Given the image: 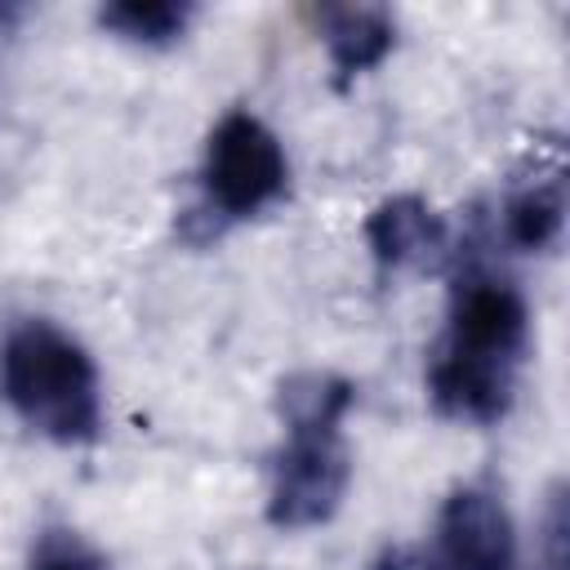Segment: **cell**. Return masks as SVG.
Instances as JSON below:
<instances>
[{
  "label": "cell",
  "mask_w": 570,
  "mask_h": 570,
  "mask_svg": "<svg viewBox=\"0 0 570 570\" xmlns=\"http://www.w3.org/2000/svg\"><path fill=\"white\" fill-rule=\"evenodd\" d=\"M370 570H423V557L410 548H383Z\"/></svg>",
  "instance_id": "obj_13"
},
{
  "label": "cell",
  "mask_w": 570,
  "mask_h": 570,
  "mask_svg": "<svg viewBox=\"0 0 570 570\" xmlns=\"http://www.w3.org/2000/svg\"><path fill=\"white\" fill-rule=\"evenodd\" d=\"M423 570H521L517 530L499 494L481 485L454 490L436 512V539Z\"/></svg>",
  "instance_id": "obj_5"
},
{
  "label": "cell",
  "mask_w": 570,
  "mask_h": 570,
  "mask_svg": "<svg viewBox=\"0 0 570 570\" xmlns=\"http://www.w3.org/2000/svg\"><path fill=\"white\" fill-rule=\"evenodd\" d=\"M566 227V183L561 165L534 169V178L517 183L503 205V240L521 254H543L561 240Z\"/></svg>",
  "instance_id": "obj_9"
},
{
  "label": "cell",
  "mask_w": 570,
  "mask_h": 570,
  "mask_svg": "<svg viewBox=\"0 0 570 570\" xmlns=\"http://www.w3.org/2000/svg\"><path fill=\"white\" fill-rule=\"evenodd\" d=\"M316 22H321V40H325L338 89L374 71L396 45V22L379 4H321Z\"/></svg>",
  "instance_id": "obj_7"
},
{
  "label": "cell",
  "mask_w": 570,
  "mask_h": 570,
  "mask_svg": "<svg viewBox=\"0 0 570 570\" xmlns=\"http://www.w3.org/2000/svg\"><path fill=\"white\" fill-rule=\"evenodd\" d=\"M356 387L338 374H294L281 383L285 445L272 463L267 521L276 530L325 525L347 494V445L343 414L352 410Z\"/></svg>",
  "instance_id": "obj_1"
},
{
  "label": "cell",
  "mask_w": 570,
  "mask_h": 570,
  "mask_svg": "<svg viewBox=\"0 0 570 570\" xmlns=\"http://www.w3.org/2000/svg\"><path fill=\"white\" fill-rule=\"evenodd\" d=\"M285 187H289V160L281 138L254 111H227L214 125L200 160L205 205L218 218L240 223L276 205Z\"/></svg>",
  "instance_id": "obj_3"
},
{
  "label": "cell",
  "mask_w": 570,
  "mask_h": 570,
  "mask_svg": "<svg viewBox=\"0 0 570 570\" xmlns=\"http://www.w3.org/2000/svg\"><path fill=\"white\" fill-rule=\"evenodd\" d=\"M436 347L503 370H521V356L530 347V307L521 289L485 267H463L450 285L445 338Z\"/></svg>",
  "instance_id": "obj_4"
},
{
  "label": "cell",
  "mask_w": 570,
  "mask_h": 570,
  "mask_svg": "<svg viewBox=\"0 0 570 570\" xmlns=\"http://www.w3.org/2000/svg\"><path fill=\"white\" fill-rule=\"evenodd\" d=\"M98 22L129 40V45H174L187 22H191V4H174V0H116L98 9Z\"/></svg>",
  "instance_id": "obj_10"
},
{
  "label": "cell",
  "mask_w": 570,
  "mask_h": 570,
  "mask_svg": "<svg viewBox=\"0 0 570 570\" xmlns=\"http://www.w3.org/2000/svg\"><path fill=\"white\" fill-rule=\"evenodd\" d=\"M365 245L379 272H401L445 249V223L423 196H387L365 218Z\"/></svg>",
  "instance_id": "obj_8"
},
{
  "label": "cell",
  "mask_w": 570,
  "mask_h": 570,
  "mask_svg": "<svg viewBox=\"0 0 570 570\" xmlns=\"http://www.w3.org/2000/svg\"><path fill=\"white\" fill-rule=\"evenodd\" d=\"M428 396H432L436 414H445L454 423L490 428L512 410L517 370L472 361V356H454V352L436 347L432 361H428Z\"/></svg>",
  "instance_id": "obj_6"
},
{
  "label": "cell",
  "mask_w": 570,
  "mask_h": 570,
  "mask_svg": "<svg viewBox=\"0 0 570 570\" xmlns=\"http://www.w3.org/2000/svg\"><path fill=\"white\" fill-rule=\"evenodd\" d=\"M539 552H543V570H566V490L557 485L548 494V512L539 525Z\"/></svg>",
  "instance_id": "obj_12"
},
{
  "label": "cell",
  "mask_w": 570,
  "mask_h": 570,
  "mask_svg": "<svg viewBox=\"0 0 570 570\" xmlns=\"http://www.w3.org/2000/svg\"><path fill=\"white\" fill-rule=\"evenodd\" d=\"M0 396L40 436L85 445L102 432L94 356L53 321H18L0 343Z\"/></svg>",
  "instance_id": "obj_2"
},
{
  "label": "cell",
  "mask_w": 570,
  "mask_h": 570,
  "mask_svg": "<svg viewBox=\"0 0 570 570\" xmlns=\"http://www.w3.org/2000/svg\"><path fill=\"white\" fill-rule=\"evenodd\" d=\"M27 570H107V557L85 534L67 530V525H49L31 543Z\"/></svg>",
  "instance_id": "obj_11"
}]
</instances>
